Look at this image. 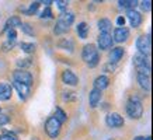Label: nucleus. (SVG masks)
I'll use <instances>...</instances> for the list:
<instances>
[{
    "label": "nucleus",
    "mask_w": 153,
    "mask_h": 140,
    "mask_svg": "<svg viewBox=\"0 0 153 140\" xmlns=\"http://www.w3.org/2000/svg\"><path fill=\"white\" fill-rule=\"evenodd\" d=\"M122 56H124V48L121 46L112 48L111 52H110V63H112V65L118 63L122 59Z\"/></svg>",
    "instance_id": "nucleus-16"
},
{
    "label": "nucleus",
    "mask_w": 153,
    "mask_h": 140,
    "mask_svg": "<svg viewBox=\"0 0 153 140\" xmlns=\"http://www.w3.org/2000/svg\"><path fill=\"white\" fill-rule=\"evenodd\" d=\"M31 140H39V139H38V137H33V139H31Z\"/></svg>",
    "instance_id": "nucleus-41"
},
{
    "label": "nucleus",
    "mask_w": 153,
    "mask_h": 140,
    "mask_svg": "<svg viewBox=\"0 0 153 140\" xmlns=\"http://www.w3.org/2000/svg\"><path fill=\"white\" fill-rule=\"evenodd\" d=\"M114 69H115V66L112 65V63H108V65L104 66V70H105V71H114Z\"/></svg>",
    "instance_id": "nucleus-38"
},
{
    "label": "nucleus",
    "mask_w": 153,
    "mask_h": 140,
    "mask_svg": "<svg viewBox=\"0 0 153 140\" xmlns=\"http://www.w3.org/2000/svg\"><path fill=\"white\" fill-rule=\"evenodd\" d=\"M16 39H17V34L14 29H10L9 31V38H7V41L11 42V43H16Z\"/></svg>",
    "instance_id": "nucleus-33"
},
{
    "label": "nucleus",
    "mask_w": 153,
    "mask_h": 140,
    "mask_svg": "<svg viewBox=\"0 0 153 140\" xmlns=\"http://www.w3.org/2000/svg\"><path fill=\"white\" fill-rule=\"evenodd\" d=\"M134 140H146V137H145V136H136Z\"/></svg>",
    "instance_id": "nucleus-40"
},
{
    "label": "nucleus",
    "mask_w": 153,
    "mask_h": 140,
    "mask_svg": "<svg viewBox=\"0 0 153 140\" xmlns=\"http://www.w3.org/2000/svg\"><path fill=\"white\" fill-rule=\"evenodd\" d=\"M62 130V123L55 116H49L45 122V132L51 139H56Z\"/></svg>",
    "instance_id": "nucleus-4"
},
{
    "label": "nucleus",
    "mask_w": 153,
    "mask_h": 140,
    "mask_svg": "<svg viewBox=\"0 0 153 140\" xmlns=\"http://www.w3.org/2000/svg\"><path fill=\"white\" fill-rule=\"evenodd\" d=\"M112 37L110 34H100L98 35V39H97V45H98V49L101 51H107L112 46Z\"/></svg>",
    "instance_id": "nucleus-9"
},
{
    "label": "nucleus",
    "mask_w": 153,
    "mask_h": 140,
    "mask_svg": "<svg viewBox=\"0 0 153 140\" xmlns=\"http://www.w3.org/2000/svg\"><path fill=\"white\" fill-rule=\"evenodd\" d=\"M13 87L17 90V93L20 94V98H21V99H27L28 95H30V87H28V85L14 81V83H13Z\"/></svg>",
    "instance_id": "nucleus-17"
},
{
    "label": "nucleus",
    "mask_w": 153,
    "mask_h": 140,
    "mask_svg": "<svg viewBox=\"0 0 153 140\" xmlns=\"http://www.w3.org/2000/svg\"><path fill=\"white\" fill-rule=\"evenodd\" d=\"M41 18H52L53 15H52V10L51 7H45V10L41 13V15H39Z\"/></svg>",
    "instance_id": "nucleus-31"
},
{
    "label": "nucleus",
    "mask_w": 153,
    "mask_h": 140,
    "mask_svg": "<svg viewBox=\"0 0 153 140\" xmlns=\"http://www.w3.org/2000/svg\"><path fill=\"white\" fill-rule=\"evenodd\" d=\"M20 25H21V18H20L19 15H11V17L4 23V27H3V31H1V32L14 29V27H20Z\"/></svg>",
    "instance_id": "nucleus-15"
},
{
    "label": "nucleus",
    "mask_w": 153,
    "mask_h": 140,
    "mask_svg": "<svg viewBox=\"0 0 153 140\" xmlns=\"http://www.w3.org/2000/svg\"><path fill=\"white\" fill-rule=\"evenodd\" d=\"M98 62H100V55H97L93 60L90 62V63H87V66H88V67H96V66L98 65Z\"/></svg>",
    "instance_id": "nucleus-36"
},
{
    "label": "nucleus",
    "mask_w": 153,
    "mask_h": 140,
    "mask_svg": "<svg viewBox=\"0 0 153 140\" xmlns=\"http://www.w3.org/2000/svg\"><path fill=\"white\" fill-rule=\"evenodd\" d=\"M21 29H23L24 34H27V35H30V37H34L35 35V31H34V27L31 25L30 23H21Z\"/></svg>",
    "instance_id": "nucleus-27"
},
{
    "label": "nucleus",
    "mask_w": 153,
    "mask_h": 140,
    "mask_svg": "<svg viewBox=\"0 0 153 140\" xmlns=\"http://www.w3.org/2000/svg\"><path fill=\"white\" fill-rule=\"evenodd\" d=\"M20 48H21V51L25 52V53H34L35 49H37L35 43H31V42H21Z\"/></svg>",
    "instance_id": "nucleus-24"
},
{
    "label": "nucleus",
    "mask_w": 153,
    "mask_h": 140,
    "mask_svg": "<svg viewBox=\"0 0 153 140\" xmlns=\"http://www.w3.org/2000/svg\"><path fill=\"white\" fill-rule=\"evenodd\" d=\"M13 46H14V43H11V42H9V41H6L4 43L1 45V49H3V52H9Z\"/></svg>",
    "instance_id": "nucleus-34"
},
{
    "label": "nucleus",
    "mask_w": 153,
    "mask_h": 140,
    "mask_svg": "<svg viewBox=\"0 0 153 140\" xmlns=\"http://www.w3.org/2000/svg\"><path fill=\"white\" fill-rule=\"evenodd\" d=\"M39 4H41L39 1H33V3L30 4V9L25 10V14H27V15H31V14H34L38 9H39Z\"/></svg>",
    "instance_id": "nucleus-28"
},
{
    "label": "nucleus",
    "mask_w": 153,
    "mask_h": 140,
    "mask_svg": "<svg viewBox=\"0 0 153 140\" xmlns=\"http://www.w3.org/2000/svg\"><path fill=\"white\" fill-rule=\"evenodd\" d=\"M58 46L62 48V49H66V51H69V52H73L74 42H73V39H70V38H63V39L59 41Z\"/></svg>",
    "instance_id": "nucleus-21"
},
{
    "label": "nucleus",
    "mask_w": 153,
    "mask_h": 140,
    "mask_svg": "<svg viewBox=\"0 0 153 140\" xmlns=\"http://www.w3.org/2000/svg\"><path fill=\"white\" fill-rule=\"evenodd\" d=\"M68 4H69V1H66V0H58V1H56V6H58V9H59L62 13L68 10Z\"/></svg>",
    "instance_id": "nucleus-30"
},
{
    "label": "nucleus",
    "mask_w": 153,
    "mask_h": 140,
    "mask_svg": "<svg viewBox=\"0 0 153 140\" xmlns=\"http://www.w3.org/2000/svg\"><path fill=\"white\" fill-rule=\"evenodd\" d=\"M33 59L31 57H24V59H19L17 60V66H19L21 70H25L27 67H30V66H33Z\"/></svg>",
    "instance_id": "nucleus-25"
},
{
    "label": "nucleus",
    "mask_w": 153,
    "mask_h": 140,
    "mask_svg": "<svg viewBox=\"0 0 153 140\" xmlns=\"http://www.w3.org/2000/svg\"><path fill=\"white\" fill-rule=\"evenodd\" d=\"M112 28V24L108 18H101L98 21V29H100V34H110Z\"/></svg>",
    "instance_id": "nucleus-20"
},
{
    "label": "nucleus",
    "mask_w": 153,
    "mask_h": 140,
    "mask_svg": "<svg viewBox=\"0 0 153 140\" xmlns=\"http://www.w3.org/2000/svg\"><path fill=\"white\" fill-rule=\"evenodd\" d=\"M11 93H13V88L9 83L0 81V101H9L11 98Z\"/></svg>",
    "instance_id": "nucleus-13"
},
{
    "label": "nucleus",
    "mask_w": 153,
    "mask_h": 140,
    "mask_svg": "<svg viewBox=\"0 0 153 140\" xmlns=\"http://www.w3.org/2000/svg\"><path fill=\"white\" fill-rule=\"evenodd\" d=\"M13 79H14V81L25 84V85H28V87L33 84V74H31L30 71H27V70H21V69L14 70Z\"/></svg>",
    "instance_id": "nucleus-6"
},
{
    "label": "nucleus",
    "mask_w": 153,
    "mask_h": 140,
    "mask_svg": "<svg viewBox=\"0 0 153 140\" xmlns=\"http://www.w3.org/2000/svg\"><path fill=\"white\" fill-rule=\"evenodd\" d=\"M138 79V83H139L140 88H143L145 91H150V76L148 74H138L136 76Z\"/></svg>",
    "instance_id": "nucleus-19"
},
{
    "label": "nucleus",
    "mask_w": 153,
    "mask_h": 140,
    "mask_svg": "<svg viewBox=\"0 0 153 140\" xmlns=\"http://www.w3.org/2000/svg\"><path fill=\"white\" fill-rule=\"evenodd\" d=\"M134 66L138 74H148L150 73V63L148 60V56L142 55V53H136L134 56Z\"/></svg>",
    "instance_id": "nucleus-3"
},
{
    "label": "nucleus",
    "mask_w": 153,
    "mask_h": 140,
    "mask_svg": "<svg viewBox=\"0 0 153 140\" xmlns=\"http://www.w3.org/2000/svg\"><path fill=\"white\" fill-rule=\"evenodd\" d=\"M140 7L143 11H150V7H152V1L150 0H143L140 1Z\"/></svg>",
    "instance_id": "nucleus-32"
},
{
    "label": "nucleus",
    "mask_w": 153,
    "mask_h": 140,
    "mask_svg": "<svg viewBox=\"0 0 153 140\" xmlns=\"http://www.w3.org/2000/svg\"><path fill=\"white\" fill-rule=\"evenodd\" d=\"M105 123L108 127H121V126H124L125 121H124V118L121 116L118 112H111V113H108L105 116Z\"/></svg>",
    "instance_id": "nucleus-7"
},
{
    "label": "nucleus",
    "mask_w": 153,
    "mask_h": 140,
    "mask_svg": "<svg viewBox=\"0 0 153 140\" xmlns=\"http://www.w3.org/2000/svg\"><path fill=\"white\" fill-rule=\"evenodd\" d=\"M125 111L131 119H139V118H142V115H143V105H142L140 98L136 97V95H132V97L128 98L125 105Z\"/></svg>",
    "instance_id": "nucleus-2"
},
{
    "label": "nucleus",
    "mask_w": 153,
    "mask_h": 140,
    "mask_svg": "<svg viewBox=\"0 0 153 140\" xmlns=\"http://www.w3.org/2000/svg\"><path fill=\"white\" fill-rule=\"evenodd\" d=\"M101 91L97 88H93L88 94V104H90V108H96L98 105V102L101 101Z\"/></svg>",
    "instance_id": "nucleus-14"
},
{
    "label": "nucleus",
    "mask_w": 153,
    "mask_h": 140,
    "mask_svg": "<svg viewBox=\"0 0 153 140\" xmlns=\"http://www.w3.org/2000/svg\"><path fill=\"white\" fill-rule=\"evenodd\" d=\"M117 25H118V27H125V18H124L122 15H120V17L117 18Z\"/></svg>",
    "instance_id": "nucleus-37"
},
{
    "label": "nucleus",
    "mask_w": 153,
    "mask_h": 140,
    "mask_svg": "<svg viewBox=\"0 0 153 140\" xmlns=\"http://www.w3.org/2000/svg\"><path fill=\"white\" fill-rule=\"evenodd\" d=\"M118 4H120V7H122V9H128V10H135V7L139 4L136 0H121V1H118Z\"/></svg>",
    "instance_id": "nucleus-23"
},
{
    "label": "nucleus",
    "mask_w": 153,
    "mask_h": 140,
    "mask_svg": "<svg viewBox=\"0 0 153 140\" xmlns=\"http://www.w3.org/2000/svg\"><path fill=\"white\" fill-rule=\"evenodd\" d=\"M62 83H65L66 85H77L79 84V77L74 74L72 70H65L62 73Z\"/></svg>",
    "instance_id": "nucleus-11"
},
{
    "label": "nucleus",
    "mask_w": 153,
    "mask_h": 140,
    "mask_svg": "<svg viewBox=\"0 0 153 140\" xmlns=\"http://www.w3.org/2000/svg\"><path fill=\"white\" fill-rule=\"evenodd\" d=\"M55 118L60 122V123H63V122L68 121V115H66V112L63 111L62 108H59V107L55 109Z\"/></svg>",
    "instance_id": "nucleus-26"
},
{
    "label": "nucleus",
    "mask_w": 153,
    "mask_h": 140,
    "mask_svg": "<svg viewBox=\"0 0 153 140\" xmlns=\"http://www.w3.org/2000/svg\"><path fill=\"white\" fill-rule=\"evenodd\" d=\"M74 21V14L72 11H63V13L59 15V18L56 20V24H55V28H53V32L55 35H62L69 31L70 25L73 24Z\"/></svg>",
    "instance_id": "nucleus-1"
},
{
    "label": "nucleus",
    "mask_w": 153,
    "mask_h": 140,
    "mask_svg": "<svg viewBox=\"0 0 153 140\" xmlns=\"http://www.w3.org/2000/svg\"><path fill=\"white\" fill-rule=\"evenodd\" d=\"M0 140H16V137L13 135H4L0 137Z\"/></svg>",
    "instance_id": "nucleus-39"
},
{
    "label": "nucleus",
    "mask_w": 153,
    "mask_h": 140,
    "mask_svg": "<svg viewBox=\"0 0 153 140\" xmlns=\"http://www.w3.org/2000/svg\"><path fill=\"white\" fill-rule=\"evenodd\" d=\"M10 118L7 116V115H3V113H0V126L6 125V123H9Z\"/></svg>",
    "instance_id": "nucleus-35"
},
{
    "label": "nucleus",
    "mask_w": 153,
    "mask_h": 140,
    "mask_svg": "<svg viewBox=\"0 0 153 140\" xmlns=\"http://www.w3.org/2000/svg\"><path fill=\"white\" fill-rule=\"evenodd\" d=\"M94 88L100 90V91H102L104 88H107L108 87V84H110V79L107 77V76L101 74L98 76V77H96V80H94Z\"/></svg>",
    "instance_id": "nucleus-18"
},
{
    "label": "nucleus",
    "mask_w": 153,
    "mask_h": 140,
    "mask_svg": "<svg viewBox=\"0 0 153 140\" xmlns=\"http://www.w3.org/2000/svg\"><path fill=\"white\" fill-rule=\"evenodd\" d=\"M76 98H77V94L73 93V91L63 93V101H76Z\"/></svg>",
    "instance_id": "nucleus-29"
},
{
    "label": "nucleus",
    "mask_w": 153,
    "mask_h": 140,
    "mask_svg": "<svg viewBox=\"0 0 153 140\" xmlns=\"http://www.w3.org/2000/svg\"><path fill=\"white\" fill-rule=\"evenodd\" d=\"M97 55H98V52H97V49H96V45H93V43L84 45L83 51H82V59H83L86 63H90Z\"/></svg>",
    "instance_id": "nucleus-8"
},
{
    "label": "nucleus",
    "mask_w": 153,
    "mask_h": 140,
    "mask_svg": "<svg viewBox=\"0 0 153 140\" xmlns=\"http://www.w3.org/2000/svg\"><path fill=\"white\" fill-rule=\"evenodd\" d=\"M136 48H138V53H142V55L148 56L150 53V49H152V41H150V34L148 35H140L138 39H136Z\"/></svg>",
    "instance_id": "nucleus-5"
},
{
    "label": "nucleus",
    "mask_w": 153,
    "mask_h": 140,
    "mask_svg": "<svg viewBox=\"0 0 153 140\" xmlns=\"http://www.w3.org/2000/svg\"><path fill=\"white\" fill-rule=\"evenodd\" d=\"M126 17L129 20L131 27L138 28L140 24H142V15H140L136 10H128V11H126Z\"/></svg>",
    "instance_id": "nucleus-12"
},
{
    "label": "nucleus",
    "mask_w": 153,
    "mask_h": 140,
    "mask_svg": "<svg viewBox=\"0 0 153 140\" xmlns=\"http://www.w3.org/2000/svg\"><path fill=\"white\" fill-rule=\"evenodd\" d=\"M128 38H129V31L125 27H118L114 29V39L112 41L122 43V42L128 41Z\"/></svg>",
    "instance_id": "nucleus-10"
},
{
    "label": "nucleus",
    "mask_w": 153,
    "mask_h": 140,
    "mask_svg": "<svg viewBox=\"0 0 153 140\" xmlns=\"http://www.w3.org/2000/svg\"><path fill=\"white\" fill-rule=\"evenodd\" d=\"M76 31H77L79 38L86 39V38H87V34H88V25L86 23H79V25H77V28H76Z\"/></svg>",
    "instance_id": "nucleus-22"
}]
</instances>
